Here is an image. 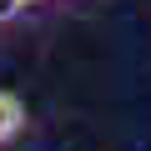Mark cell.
<instances>
[{
  "label": "cell",
  "instance_id": "6da1fadb",
  "mask_svg": "<svg viewBox=\"0 0 151 151\" xmlns=\"http://www.w3.org/2000/svg\"><path fill=\"white\" fill-rule=\"evenodd\" d=\"M25 131H30V106H25L15 91L0 86V151H10Z\"/></svg>",
  "mask_w": 151,
  "mask_h": 151
},
{
  "label": "cell",
  "instance_id": "7a4b0ae2",
  "mask_svg": "<svg viewBox=\"0 0 151 151\" xmlns=\"http://www.w3.org/2000/svg\"><path fill=\"white\" fill-rule=\"evenodd\" d=\"M25 15V5H20V0H0V25H15Z\"/></svg>",
  "mask_w": 151,
  "mask_h": 151
},
{
  "label": "cell",
  "instance_id": "3957f363",
  "mask_svg": "<svg viewBox=\"0 0 151 151\" xmlns=\"http://www.w3.org/2000/svg\"><path fill=\"white\" fill-rule=\"evenodd\" d=\"M20 5H25V10H30V5H40V0H20Z\"/></svg>",
  "mask_w": 151,
  "mask_h": 151
}]
</instances>
